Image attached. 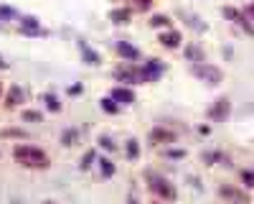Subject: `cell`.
<instances>
[{
    "mask_svg": "<svg viewBox=\"0 0 254 204\" xmlns=\"http://www.w3.org/2000/svg\"><path fill=\"white\" fill-rule=\"evenodd\" d=\"M13 161L23 169H33V171H41V169H49L51 166V158L46 151H41L38 146H31V143H20V146L13 148Z\"/></svg>",
    "mask_w": 254,
    "mask_h": 204,
    "instance_id": "cell-1",
    "label": "cell"
},
{
    "mask_svg": "<svg viewBox=\"0 0 254 204\" xmlns=\"http://www.w3.org/2000/svg\"><path fill=\"white\" fill-rule=\"evenodd\" d=\"M145 181H147V189H150L153 197H158L163 202H176L178 192H176V187L165 176H160L155 171H145Z\"/></svg>",
    "mask_w": 254,
    "mask_h": 204,
    "instance_id": "cell-2",
    "label": "cell"
},
{
    "mask_svg": "<svg viewBox=\"0 0 254 204\" xmlns=\"http://www.w3.org/2000/svg\"><path fill=\"white\" fill-rule=\"evenodd\" d=\"M190 72H193L201 82H206V85H219V82L224 79V72L214 64H206V61H198V64L190 67Z\"/></svg>",
    "mask_w": 254,
    "mask_h": 204,
    "instance_id": "cell-3",
    "label": "cell"
},
{
    "mask_svg": "<svg viewBox=\"0 0 254 204\" xmlns=\"http://www.w3.org/2000/svg\"><path fill=\"white\" fill-rule=\"evenodd\" d=\"M147 140H150V146H171V143L178 140V133L173 128H165V125H158L147 133Z\"/></svg>",
    "mask_w": 254,
    "mask_h": 204,
    "instance_id": "cell-4",
    "label": "cell"
},
{
    "mask_svg": "<svg viewBox=\"0 0 254 204\" xmlns=\"http://www.w3.org/2000/svg\"><path fill=\"white\" fill-rule=\"evenodd\" d=\"M224 18H226V20H231V23H237L244 33H249V36L254 33V23L247 18V13H244V10H237V8L226 5V8H224Z\"/></svg>",
    "mask_w": 254,
    "mask_h": 204,
    "instance_id": "cell-5",
    "label": "cell"
},
{
    "mask_svg": "<svg viewBox=\"0 0 254 204\" xmlns=\"http://www.w3.org/2000/svg\"><path fill=\"white\" fill-rule=\"evenodd\" d=\"M229 110H231V102H229V97H219L214 105L208 107V112H206V117L211 120V122H224L226 117H229Z\"/></svg>",
    "mask_w": 254,
    "mask_h": 204,
    "instance_id": "cell-6",
    "label": "cell"
},
{
    "mask_svg": "<svg viewBox=\"0 0 254 204\" xmlns=\"http://www.w3.org/2000/svg\"><path fill=\"white\" fill-rule=\"evenodd\" d=\"M115 77L120 82H125V85H140V82H145L142 79V69L140 67H132V61H127V67H120L115 72Z\"/></svg>",
    "mask_w": 254,
    "mask_h": 204,
    "instance_id": "cell-7",
    "label": "cell"
},
{
    "mask_svg": "<svg viewBox=\"0 0 254 204\" xmlns=\"http://www.w3.org/2000/svg\"><path fill=\"white\" fill-rule=\"evenodd\" d=\"M140 69H142V79H145V82H158V79H160V74H163V64H160L158 59L145 61V64H142Z\"/></svg>",
    "mask_w": 254,
    "mask_h": 204,
    "instance_id": "cell-8",
    "label": "cell"
},
{
    "mask_svg": "<svg viewBox=\"0 0 254 204\" xmlns=\"http://www.w3.org/2000/svg\"><path fill=\"white\" fill-rule=\"evenodd\" d=\"M219 194L226 199V202H231V204H249V197L242 192V189H234V187H229V184H224V187L219 189Z\"/></svg>",
    "mask_w": 254,
    "mask_h": 204,
    "instance_id": "cell-9",
    "label": "cell"
},
{
    "mask_svg": "<svg viewBox=\"0 0 254 204\" xmlns=\"http://www.w3.org/2000/svg\"><path fill=\"white\" fill-rule=\"evenodd\" d=\"M158 41L163 44V49H178L183 38H181V31H173V28H171V31L160 33V38H158Z\"/></svg>",
    "mask_w": 254,
    "mask_h": 204,
    "instance_id": "cell-10",
    "label": "cell"
},
{
    "mask_svg": "<svg viewBox=\"0 0 254 204\" xmlns=\"http://www.w3.org/2000/svg\"><path fill=\"white\" fill-rule=\"evenodd\" d=\"M110 97H112L115 102H120V105H132V102H135L132 90H125V87H115Z\"/></svg>",
    "mask_w": 254,
    "mask_h": 204,
    "instance_id": "cell-11",
    "label": "cell"
},
{
    "mask_svg": "<svg viewBox=\"0 0 254 204\" xmlns=\"http://www.w3.org/2000/svg\"><path fill=\"white\" fill-rule=\"evenodd\" d=\"M117 54H120L122 59H127V61L140 59V51H137L135 46H130V44H117Z\"/></svg>",
    "mask_w": 254,
    "mask_h": 204,
    "instance_id": "cell-12",
    "label": "cell"
},
{
    "mask_svg": "<svg viewBox=\"0 0 254 204\" xmlns=\"http://www.w3.org/2000/svg\"><path fill=\"white\" fill-rule=\"evenodd\" d=\"M132 15V8H115L110 10V20H115V23H127Z\"/></svg>",
    "mask_w": 254,
    "mask_h": 204,
    "instance_id": "cell-13",
    "label": "cell"
},
{
    "mask_svg": "<svg viewBox=\"0 0 254 204\" xmlns=\"http://www.w3.org/2000/svg\"><path fill=\"white\" fill-rule=\"evenodd\" d=\"M20 100H23V92H20V87H10V92L5 95V107H18Z\"/></svg>",
    "mask_w": 254,
    "mask_h": 204,
    "instance_id": "cell-14",
    "label": "cell"
},
{
    "mask_svg": "<svg viewBox=\"0 0 254 204\" xmlns=\"http://www.w3.org/2000/svg\"><path fill=\"white\" fill-rule=\"evenodd\" d=\"M186 56L193 61V64H198V61H203V51H201V46H196V44H190L188 49H186Z\"/></svg>",
    "mask_w": 254,
    "mask_h": 204,
    "instance_id": "cell-15",
    "label": "cell"
},
{
    "mask_svg": "<svg viewBox=\"0 0 254 204\" xmlns=\"http://www.w3.org/2000/svg\"><path fill=\"white\" fill-rule=\"evenodd\" d=\"M130 8L137 10V13H147L153 8V0H130Z\"/></svg>",
    "mask_w": 254,
    "mask_h": 204,
    "instance_id": "cell-16",
    "label": "cell"
},
{
    "mask_svg": "<svg viewBox=\"0 0 254 204\" xmlns=\"http://www.w3.org/2000/svg\"><path fill=\"white\" fill-rule=\"evenodd\" d=\"M61 140H64V146H76V140H79V133H76V130H64Z\"/></svg>",
    "mask_w": 254,
    "mask_h": 204,
    "instance_id": "cell-17",
    "label": "cell"
},
{
    "mask_svg": "<svg viewBox=\"0 0 254 204\" xmlns=\"http://www.w3.org/2000/svg\"><path fill=\"white\" fill-rule=\"evenodd\" d=\"M99 163H102V166H99V169H102V176H112V174H115V163H112V161L102 158Z\"/></svg>",
    "mask_w": 254,
    "mask_h": 204,
    "instance_id": "cell-18",
    "label": "cell"
},
{
    "mask_svg": "<svg viewBox=\"0 0 254 204\" xmlns=\"http://www.w3.org/2000/svg\"><path fill=\"white\" fill-rule=\"evenodd\" d=\"M242 184L247 189H254V171H242Z\"/></svg>",
    "mask_w": 254,
    "mask_h": 204,
    "instance_id": "cell-19",
    "label": "cell"
},
{
    "mask_svg": "<svg viewBox=\"0 0 254 204\" xmlns=\"http://www.w3.org/2000/svg\"><path fill=\"white\" fill-rule=\"evenodd\" d=\"M102 110H104V112H117L115 100H112V97H104V100H102Z\"/></svg>",
    "mask_w": 254,
    "mask_h": 204,
    "instance_id": "cell-20",
    "label": "cell"
},
{
    "mask_svg": "<svg viewBox=\"0 0 254 204\" xmlns=\"http://www.w3.org/2000/svg\"><path fill=\"white\" fill-rule=\"evenodd\" d=\"M150 26H155V28H158V26H171V20H168L165 15H153V18H150Z\"/></svg>",
    "mask_w": 254,
    "mask_h": 204,
    "instance_id": "cell-21",
    "label": "cell"
},
{
    "mask_svg": "<svg viewBox=\"0 0 254 204\" xmlns=\"http://www.w3.org/2000/svg\"><path fill=\"white\" fill-rule=\"evenodd\" d=\"M127 156H132V158H137V156H140V146H137V140H130V146H127Z\"/></svg>",
    "mask_w": 254,
    "mask_h": 204,
    "instance_id": "cell-22",
    "label": "cell"
},
{
    "mask_svg": "<svg viewBox=\"0 0 254 204\" xmlns=\"http://www.w3.org/2000/svg\"><path fill=\"white\" fill-rule=\"evenodd\" d=\"M46 105H49V110H59V107H61L59 100H56L54 95H46Z\"/></svg>",
    "mask_w": 254,
    "mask_h": 204,
    "instance_id": "cell-23",
    "label": "cell"
},
{
    "mask_svg": "<svg viewBox=\"0 0 254 204\" xmlns=\"http://www.w3.org/2000/svg\"><path fill=\"white\" fill-rule=\"evenodd\" d=\"M221 158H224L221 153H203V161L206 163H214V161H221Z\"/></svg>",
    "mask_w": 254,
    "mask_h": 204,
    "instance_id": "cell-24",
    "label": "cell"
},
{
    "mask_svg": "<svg viewBox=\"0 0 254 204\" xmlns=\"http://www.w3.org/2000/svg\"><path fill=\"white\" fill-rule=\"evenodd\" d=\"M0 18H18V13L13 8H0Z\"/></svg>",
    "mask_w": 254,
    "mask_h": 204,
    "instance_id": "cell-25",
    "label": "cell"
},
{
    "mask_svg": "<svg viewBox=\"0 0 254 204\" xmlns=\"http://www.w3.org/2000/svg\"><path fill=\"white\" fill-rule=\"evenodd\" d=\"M23 120H28V122L33 120V122H38V120H41V115H38V112H33V110H28V112H23Z\"/></svg>",
    "mask_w": 254,
    "mask_h": 204,
    "instance_id": "cell-26",
    "label": "cell"
},
{
    "mask_svg": "<svg viewBox=\"0 0 254 204\" xmlns=\"http://www.w3.org/2000/svg\"><path fill=\"white\" fill-rule=\"evenodd\" d=\"M92 161H94V153L89 151L87 156H84V163H81V169H89V166H92Z\"/></svg>",
    "mask_w": 254,
    "mask_h": 204,
    "instance_id": "cell-27",
    "label": "cell"
},
{
    "mask_svg": "<svg viewBox=\"0 0 254 204\" xmlns=\"http://www.w3.org/2000/svg\"><path fill=\"white\" fill-rule=\"evenodd\" d=\"M244 13H247V18H249L252 23H254V3H249V5L244 8Z\"/></svg>",
    "mask_w": 254,
    "mask_h": 204,
    "instance_id": "cell-28",
    "label": "cell"
},
{
    "mask_svg": "<svg viewBox=\"0 0 254 204\" xmlns=\"http://www.w3.org/2000/svg\"><path fill=\"white\" fill-rule=\"evenodd\" d=\"M102 146H104V148H107V151H110V148L115 151V143H112V140H110L107 135H102Z\"/></svg>",
    "mask_w": 254,
    "mask_h": 204,
    "instance_id": "cell-29",
    "label": "cell"
},
{
    "mask_svg": "<svg viewBox=\"0 0 254 204\" xmlns=\"http://www.w3.org/2000/svg\"><path fill=\"white\" fill-rule=\"evenodd\" d=\"M165 156H173V158H181V156H183V151H168Z\"/></svg>",
    "mask_w": 254,
    "mask_h": 204,
    "instance_id": "cell-30",
    "label": "cell"
},
{
    "mask_svg": "<svg viewBox=\"0 0 254 204\" xmlns=\"http://www.w3.org/2000/svg\"><path fill=\"white\" fill-rule=\"evenodd\" d=\"M150 204H165V202H163V199H158V197H155V199H153V202H150Z\"/></svg>",
    "mask_w": 254,
    "mask_h": 204,
    "instance_id": "cell-31",
    "label": "cell"
},
{
    "mask_svg": "<svg viewBox=\"0 0 254 204\" xmlns=\"http://www.w3.org/2000/svg\"><path fill=\"white\" fill-rule=\"evenodd\" d=\"M130 204H137V199H135V197H130Z\"/></svg>",
    "mask_w": 254,
    "mask_h": 204,
    "instance_id": "cell-32",
    "label": "cell"
},
{
    "mask_svg": "<svg viewBox=\"0 0 254 204\" xmlns=\"http://www.w3.org/2000/svg\"><path fill=\"white\" fill-rule=\"evenodd\" d=\"M44 204H56V202H44Z\"/></svg>",
    "mask_w": 254,
    "mask_h": 204,
    "instance_id": "cell-33",
    "label": "cell"
},
{
    "mask_svg": "<svg viewBox=\"0 0 254 204\" xmlns=\"http://www.w3.org/2000/svg\"><path fill=\"white\" fill-rule=\"evenodd\" d=\"M0 95H3V85H0Z\"/></svg>",
    "mask_w": 254,
    "mask_h": 204,
    "instance_id": "cell-34",
    "label": "cell"
}]
</instances>
